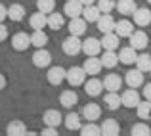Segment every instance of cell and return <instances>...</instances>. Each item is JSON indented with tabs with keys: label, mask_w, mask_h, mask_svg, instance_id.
Masks as SVG:
<instances>
[{
	"label": "cell",
	"mask_w": 151,
	"mask_h": 136,
	"mask_svg": "<svg viewBox=\"0 0 151 136\" xmlns=\"http://www.w3.org/2000/svg\"><path fill=\"white\" fill-rule=\"evenodd\" d=\"M67 82H69L71 86H81L86 82V71L84 67H71L69 71H67Z\"/></svg>",
	"instance_id": "6da1fadb"
},
{
	"label": "cell",
	"mask_w": 151,
	"mask_h": 136,
	"mask_svg": "<svg viewBox=\"0 0 151 136\" xmlns=\"http://www.w3.org/2000/svg\"><path fill=\"white\" fill-rule=\"evenodd\" d=\"M63 52H65L67 56H77L78 52H82V42H81V38L78 37H75V35H69V37L63 41Z\"/></svg>",
	"instance_id": "7a4b0ae2"
},
{
	"label": "cell",
	"mask_w": 151,
	"mask_h": 136,
	"mask_svg": "<svg viewBox=\"0 0 151 136\" xmlns=\"http://www.w3.org/2000/svg\"><path fill=\"white\" fill-rule=\"evenodd\" d=\"M96 25H98V31H100L101 35H105V33H113L115 27H117V21L113 19L111 14H101L100 19L96 21Z\"/></svg>",
	"instance_id": "3957f363"
},
{
	"label": "cell",
	"mask_w": 151,
	"mask_h": 136,
	"mask_svg": "<svg viewBox=\"0 0 151 136\" xmlns=\"http://www.w3.org/2000/svg\"><path fill=\"white\" fill-rule=\"evenodd\" d=\"M48 82L50 85H54V86H58V85H61L63 81H67V71L63 69V67H59V65H54V67H50L48 69Z\"/></svg>",
	"instance_id": "277c9868"
},
{
	"label": "cell",
	"mask_w": 151,
	"mask_h": 136,
	"mask_svg": "<svg viewBox=\"0 0 151 136\" xmlns=\"http://www.w3.org/2000/svg\"><path fill=\"white\" fill-rule=\"evenodd\" d=\"M82 67H84L86 75H98V73L101 71V67H103L101 58H98V56H86Z\"/></svg>",
	"instance_id": "5b68a950"
},
{
	"label": "cell",
	"mask_w": 151,
	"mask_h": 136,
	"mask_svg": "<svg viewBox=\"0 0 151 136\" xmlns=\"http://www.w3.org/2000/svg\"><path fill=\"white\" fill-rule=\"evenodd\" d=\"M82 12H84V4L81 0H67L63 6V14L69 17H81Z\"/></svg>",
	"instance_id": "8992f818"
},
{
	"label": "cell",
	"mask_w": 151,
	"mask_h": 136,
	"mask_svg": "<svg viewBox=\"0 0 151 136\" xmlns=\"http://www.w3.org/2000/svg\"><path fill=\"white\" fill-rule=\"evenodd\" d=\"M33 63L35 67H48L52 63V54L48 50H44V48H37V52L33 54Z\"/></svg>",
	"instance_id": "52a82bcc"
},
{
	"label": "cell",
	"mask_w": 151,
	"mask_h": 136,
	"mask_svg": "<svg viewBox=\"0 0 151 136\" xmlns=\"http://www.w3.org/2000/svg\"><path fill=\"white\" fill-rule=\"evenodd\" d=\"M128 41H130V46L132 48H136V50H145L149 38H147V35H145L144 31H134V33L128 37Z\"/></svg>",
	"instance_id": "ba28073f"
},
{
	"label": "cell",
	"mask_w": 151,
	"mask_h": 136,
	"mask_svg": "<svg viewBox=\"0 0 151 136\" xmlns=\"http://www.w3.org/2000/svg\"><path fill=\"white\" fill-rule=\"evenodd\" d=\"M121 98H122V106H124V107H130V109L138 107V103L142 102V98H140V94L136 92V88H128V90H124Z\"/></svg>",
	"instance_id": "9c48e42d"
},
{
	"label": "cell",
	"mask_w": 151,
	"mask_h": 136,
	"mask_svg": "<svg viewBox=\"0 0 151 136\" xmlns=\"http://www.w3.org/2000/svg\"><path fill=\"white\" fill-rule=\"evenodd\" d=\"M12 46H14V50H17V52L27 50V48L31 46V35H27V33H15L14 37H12Z\"/></svg>",
	"instance_id": "30bf717a"
},
{
	"label": "cell",
	"mask_w": 151,
	"mask_h": 136,
	"mask_svg": "<svg viewBox=\"0 0 151 136\" xmlns=\"http://www.w3.org/2000/svg\"><path fill=\"white\" fill-rule=\"evenodd\" d=\"M101 41H98V38L94 37H88L84 42H82V52H84L86 56H98L101 52Z\"/></svg>",
	"instance_id": "8fae6325"
},
{
	"label": "cell",
	"mask_w": 151,
	"mask_h": 136,
	"mask_svg": "<svg viewBox=\"0 0 151 136\" xmlns=\"http://www.w3.org/2000/svg\"><path fill=\"white\" fill-rule=\"evenodd\" d=\"M86 19L84 17H71L69 21V35H75V37H82L86 33Z\"/></svg>",
	"instance_id": "7c38bea8"
},
{
	"label": "cell",
	"mask_w": 151,
	"mask_h": 136,
	"mask_svg": "<svg viewBox=\"0 0 151 136\" xmlns=\"http://www.w3.org/2000/svg\"><path fill=\"white\" fill-rule=\"evenodd\" d=\"M124 81H126V85H128L130 88H138V86L144 85V71H140L138 67L136 69H130L128 73H126Z\"/></svg>",
	"instance_id": "4fadbf2b"
},
{
	"label": "cell",
	"mask_w": 151,
	"mask_h": 136,
	"mask_svg": "<svg viewBox=\"0 0 151 136\" xmlns=\"http://www.w3.org/2000/svg\"><path fill=\"white\" fill-rule=\"evenodd\" d=\"M82 119L84 121H98L101 115V107L98 106V103H86L84 107H82Z\"/></svg>",
	"instance_id": "5bb4252c"
},
{
	"label": "cell",
	"mask_w": 151,
	"mask_h": 136,
	"mask_svg": "<svg viewBox=\"0 0 151 136\" xmlns=\"http://www.w3.org/2000/svg\"><path fill=\"white\" fill-rule=\"evenodd\" d=\"M42 121H44L46 127H59L63 123V117L58 109H46L44 115H42Z\"/></svg>",
	"instance_id": "9a60e30c"
},
{
	"label": "cell",
	"mask_w": 151,
	"mask_h": 136,
	"mask_svg": "<svg viewBox=\"0 0 151 136\" xmlns=\"http://www.w3.org/2000/svg\"><path fill=\"white\" fill-rule=\"evenodd\" d=\"M136 59H138V50L132 46H126L119 52V61H122L124 65H132V63H136Z\"/></svg>",
	"instance_id": "2e32d148"
},
{
	"label": "cell",
	"mask_w": 151,
	"mask_h": 136,
	"mask_svg": "<svg viewBox=\"0 0 151 136\" xmlns=\"http://www.w3.org/2000/svg\"><path fill=\"white\" fill-rule=\"evenodd\" d=\"M121 86H122V79L119 77V75H115V73H109L105 79H103V88L107 92H119Z\"/></svg>",
	"instance_id": "e0dca14e"
},
{
	"label": "cell",
	"mask_w": 151,
	"mask_h": 136,
	"mask_svg": "<svg viewBox=\"0 0 151 136\" xmlns=\"http://www.w3.org/2000/svg\"><path fill=\"white\" fill-rule=\"evenodd\" d=\"M29 25L31 29H44V27H48V14H42V12H37V14H33L29 17Z\"/></svg>",
	"instance_id": "ac0fdd59"
},
{
	"label": "cell",
	"mask_w": 151,
	"mask_h": 136,
	"mask_svg": "<svg viewBox=\"0 0 151 136\" xmlns=\"http://www.w3.org/2000/svg\"><path fill=\"white\" fill-rule=\"evenodd\" d=\"M100 127H101L103 136H119V132H121V127H119V123L115 119H105Z\"/></svg>",
	"instance_id": "d6986e66"
},
{
	"label": "cell",
	"mask_w": 151,
	"mask_h": 136,
	"mask_svg": "<svg viewBox=\"0 0 151 136\" xmlns=\"http://www.w3.org/2000/svg\"><path fill=\"white\" fill-rule=\"evenodd\" d=\"M134 23L140 27H147L151 23V12L147 8H138L136 12H134Z\"/></svg>",
	"instance_id": "ffe728a7"
},
{
	"label": "cell",
	"mask_w": 151,
	"mask_h": 136,
	"mask_svg": "<svg viewBox=\"0 0 151 136\" xmlns=\"http://www.w3.org/2000/svg\"><path fill=\"white\" fill-rule=\"evenodd\" d=\"M103 102H105L107 109H111V111L119 109V107L122 106V98L119 96V92H107V94L103 96Z\"/></svg>",
	"instance_id": "44dd1931"
},
{
	"label": "cell",
	"mask_w": 151,
	"mask_h": 136,
	"mask_svg": "<svg viewBox=\"0 0 151 136\" xmlns=\"http://www.w3.org/2000/svg\"><path fill=\"white\" fill-rule=\"evenodd\" d=\"M77 102H78V96H77L75 90H65V92H61V96H59V103H61L63 107H67V109H71L73 106H77Z\"/></svg>",
	"instance_id": "7402d4cb"
},
{
	"label": "cell",
	"mask_w": 151,
	"mask_h": 136,
	"mask_svg": "<svg viewBox=\"0 0 151 136\" xmlns=\"http://www.w3.org/2000/svg\"><path fill=\"white\" fill-rule=\"evenodd\" d=\"M115 33H117L121 38H128L130 35L134 33V25L128 21V19H121V21L117 23V27H115Z\"/></svg>",
	"instance_id": "603a6c76"
},
{
	"label": "cell",
	"mask_w": 151,
	"mask_h": 136,
	"mask_svg": "<svg viewBox=\"0 0 151 136\" xmlns=\"http://www.w3.org/2000/svg\"><path fill=\"white\" fill-rule=\"evenodd\" d=\"M46 44H48V35H46L42 29H35L33 35H31V46H35V48H44Z\"/></svg>",
	"instance_id": "cb8c5ba5"
},
{
	"label": "cell",
	"mask_w": 151,
	"mask_h": 136,
	"mask_svg": "<svg viewBox=\"0 0 151 136\" xmlns=\"http://www.w3.org/2000/svg\"><path fill=\"white\" fill-rule=\"evenodd\" d=\"M103 90V82L100 79H90V81L84 82V92L88 96H100Z\"/></svg>",
	"instance_id": "d4e9b609"
},
{
	"label": "cell",
	"mask_w": 151,
	"mask_h": 136,
	"mask_svg": "<svg viewBox=\"0 0 151 136\" xmlns=\"http://www.w3.org/2000/svg\"><path fill=\"white\" fill-rule=\"evenodd\" d=\"M119 35L115 33H105L103 35V38H101V46H103V50H117L119 48Z\"/></svg>",
	"instance_id": "484cf974"
},
{
	"label": "cell",
	"mask_w": 151,
	"mask_h": 136,
	"mask_svg": "<svg viewBox=\"0 0 151 136\" xmlns=\"http://www.w3.org/2000/svg\"><path fill=\"white\" fill-rule=\"evenodd\" d=\"M115 8H117L119 14H122V15H134V12L138 10V6H136L134 0H119Z\"/></svg>",
	"instance_id": "4316f807"
},
{
	"label": "cell",
	"mask_w": 151,
	"mask_h": 136,
	"mask_svg": "<svg viewBox=\"0 0 151 136\" xmlns=\"http://www.w3.org/2000/svg\"><path fill=\"white\" fill-rule=\"evenodd\" d=\"M101 12L98 6H94V4H90V6H84V12H82V17L86 19L88 23H96L98 19H100Z\"/></svg>",
	"instance_id": "83f0119b"
},
{
	"label": "cell",
	"mask_w": 151,
	"mask_h": 136,
	"mask_svg": "<svg viewBox=\"0 0 151 136\" xmlns=\"http://www.w3.org/2000/svg\"><path fill=\"white\" fill-rule=\"evenodd\" d=\"M81 117H82V115H78V113H75V111H71V113L67 115L65 119H63V123H65V127H67L69 130H81V127H82Z\"/></svg>",
	"instance_id": "f1b7e54d"
},
{
	"label": "cell",
	"mask_w": 151,
	"mask_h": 136,
	"mask_svg": "<svg viewBox=\"0 0 151 136\" xmlns=\"http://www.w3.org/2000/svg\"><path fill=\"white\" fill-rule=\"evenodd\" d=\"M6 132H8V136H23V134H27V127L23 121H12L8 125Z\"/></svg>",
	"instance_id": "f546056e"
},
{
	"label": "cell",
	"mask_w": 151,
	"mask_h": 136,
	"mask_svg": "<svg viewBox=\"0 0 151 136\" xmlns=\"http://www.w3.org/2000/svg\"><path fill=\"white\" fill-rule=\"evenodd\" d=\"M23 17H25V8H23L21 4H12V6L8 8V19H12V21H21Z\"/></svg>",
	"instance_id": "4dcf8cb0"
},
{
	"label": "cell",
	"mask_w": 151,
	"mask_h": 136,
	"mask_svg": "<svg viewBox=\"0 0 151 136\" xmlns=\"http://www.w3.org/2000/svg\"><path fill=\"white\" fill-rule=\"evenodd\" d=\"M65 25V19H63V14H55V12H52L48 14V27L54 31H59L61 27Z\"/></svg>",
	"instance_id": "1f68e13d"
},
{
	"label": "cell",
	"mask_w": 151,
	"mask_h": 136,
	"mask_svg": "<svg viewBox=\"0 0 151 136\" xmlns=\"http://www.w3.org/2000/svg\"><path fill=\"white\" fill-rule=\"evenodd\" d=\"M101 63H103V67H109V69H113V67L119 63V56L115 54V50H105V52H103Z\"/></svg>",
	"instance_id": "d6a6232c"
},
{
	"label": "cell",
	"mask_w": 151,
	"mask_h": 136,
	"mask_svg": "<svg viewBox=\"0 0 151 136\" xmlns=\"http://www.w3.org/2000/svg\"><path fill=\"white\" fill-rule=\"evenodd\" d=\"M136 113H138V117L144 119V121L151 119V102H149V100H145V102H140V103H138Z\"/></svg>",
	"instance_id": "836d02e7"
},
{
	"label": "cell",
	"mask_w": 151,
	"mask_h": 136,
	"mask_svg": "<svg viewBox=\"0 0 151 136\" xmlns=\"http://www.w3.org/2000/svg\"><path fill=\"white\" fill-rule=\"evenodd\" d=\"M81 134L82 136H100L101 134V127L94 125V121H88V125L81 127Z\"/></svg>",
	"instance_id": "e575fe53"
},
{
	"label": "cell",
	"mask_w": 151,
	"mask_h": 136,
	"mask_svg": "<svg viewBox=\"0 0 151 136\" xmlns=\"http://www.w3.org/2000/svg\"><path fill=\"white\" fill-rule=\"evenodd\" d=\"M136 67L140 71H144V73L151 71V56L149 54H140L138 59H136Z\"/></svg>",
	"instance_id": "d590c367"
},
{
	"label": "cell",
	"mask_w": 151,
	"mask_h": 136,
	"mask_svg": "<svg viewBox=\"0 0 151 136\" xmlns=\"http://www.w3.org/2000/svg\"><path fill=\"white\" fill-rule=\"evenodd\" d=\"M130 134L132 136H151V127L145 125V123H136L130 129Z\"/></svg>",
	"instance_id": "8d00e7d4"
},
{
	"label": "cell",
	"mask_w": 151,
	"mask_h": 136,
	"mask_svg": "<svg viewBox=\"0 0 151 136\" xmlns=\"http://www.w3.org/2000/svg\"><path fill=\"white\" fill-rule=\"evenodd\" d=\"M37 10L42 14H52L55 10V0H37Z\"/></svg>",
	"instance_id": "74e56055"
},
{
	"label": "cell",
	"mask_w": 151,
	"mask_h": 136,
	"mask_svg": "<svg viewBox=\"0 0 151 136\" xmlns=\"http://www.w3.org/2000/svg\"><path fill=\"white\" fill-rule=\"evenodd\" d=\"M98 8H100V12L101 14H111V10H113L117 4L113 2V0H98V4H96Z\"/></svg>",
	"instance_id": "f35d334b"
},
{
	"label": "cell",
	"mask_w": 151,
	"mask_h": 136,
	"mask_svg": "<svg viewBox=\"0 0 151 136\" xmlns=\"http://www.w3.org/2000/svg\"><path fill=\"white\" fill-rule=\"evenodd\" d=\"M42 136H58V127H46L42 130Z\"/></svg>",
	"instance_id": "ab89813d"
},
{
	"label": "cell",
	"mask_w": 151,
	"mask_h": 136,
	"mask_svg": "<svg viewBox=\"0 0 151 136\" xmlns=\"http://www.w3.org/2000/svg\"><path fill=\"white\" fill-rule=\"evenodd\" d=\"M142 94H144V98H145V100H149V102H151V82L144 85V90H142Z\"/></svg>",
	"instance_id": "60d3db41"
},
{
	"label": "cell",
	"mask_w": 151,
	"mask_h": 136,
	"mask_svg": "<svg viewBox=\"0 0 151 136\" xmlns=\"http://www.w3.org/2000/svg\"><path fill=\"white\" fill-rule=\"evenodd\" d=\"M6 38H8V27L4 23H0V42L6 41Z\"/></svg>",
	"instance_id": "b9f144b4"
},
{
	"label": "cell",
	"mask_w": 151,
	"mask_h": 136,
	"mask_svg": "<svg viewBox=\"0 0 151 136\" xmlns=\"http://www.w3.org/2000/svg\"><path fill=\"white\" fill-rule=\"evenodd\" d=\"M6 17H8V8L4 6V4H0V23H2Z\"/></svg>",
	"instance_id": "7bdbcfd3"
},
{
	"label": "cell",
	"mask_w": 151,
	"mask_h": 136,
	"mask_svg": "<svg viewBox=\"0 0 151 136\" xmlns=\"http://www.w3.org/2000/svg\"><path fill=\"white\" fill-rule=\"evenodd\" d=\"M6 85H8V81H6V77H4L2 73H0V90H4L6 88Z\"/></svg>",
	"instance_id": "ee69618b"
},
{
	"label": "cell",
	"mask_w": 151,
	"mask_h": 136,
	"mask_svg": "<svg viewBox=\"0 0 151 136\" xmlns=\"http://www.w3.org/2000/svg\"><path fill=\"white\" fill-rule=\"evenodd\" d=\"M81 2L84 4V6H90V4H94V2H96V0H81Z\"/></svg>",
	"instance_id": "f6af8a7d"
},
{
	"label": "cell",
	"mask_w": 151,
	"mask_h": 136,
	"mask_svg": "<svg viewBox=\"0 0 151 136\" xmlns=\"http://www.w3.org/2000/svg\"><path fill=\"white\" fill-rule=\"evenodd\" d=\"M147 2H149V4H151V0H147Z\"/></svg>",
	"instance_id": "bcb514c9"
},
{
	"label": "cell",
	"mask_w": 151,
	"mask_h": 136,
	"mask_svg": "<svg viewBox=\"0 0 151 136\" xmlns=\"http://www.w3.org/2000/svg\"><path fill=\"white\" fill-rule=\"evenodd\" d=\"M149 75H151V71H149Z\"/></svg>",
	"instance_id": "7dc6e473"
}]
</instances>
